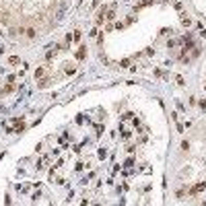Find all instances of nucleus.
<instances>
[{
	"label": "nucleus",
	"mask_w": 206,
	"mask_h": 206,
	"mask_svg": "<svg viewBox=\"0 0 206 206\" xmlns=\"http://www.w3.org/2000/svg\"><path fill=\"white\" fill-rule=\"evenodd\" d=\"M204 188H206V183H204V181H202V183H196V185L192 188V194H198V192H202Z\"/></svg>",
	"instance_id": "f257e3e1"
},
{
	"label": "nucleus",
	"mask_w": 206,
	"mask_h": 206,
	"mask_svg": "<svg viewBox=\"0 0 206 206\" xmlns=\"http://www.w3.org/2000/svg\"><path fill=\"white\" fill-rule=\"evenodd\" d=\"M85 56H87V48H81V50L76 52V58H78V60H85Z\"/></svg>",
	"instance_id": "f03ea898"
},
{
	"label": "nucleus",
	"mask_w": 206,
	"mask_h": 206,
	"mask_svg": "<svg viewBox=\"0 0 206 206\" xmlns=\"http://www.w3.org/2000/svg\"><path fill=\"white\" fill-rule=\"evenodd\" d=\"M150 2H152V0H142L140 4H136V6H134V10H140V8H144V6H148Z\"/></svg>",
	"instance_id": "7ed1b4c3"
},
{
	"label": "nucleus",
	"mask_w": 206,
	"mask_h": 206,
	"mask_svg": "<svg viewBox=\"0 0 206 206\" xmlns=\"http://www.w3.org/2000/svg\"><path fill=\"white\" fill-rule=\"evenodd\" d=\"M12 89H15V87H12V85H6V87H4V89H2V91H0V95L4 97V95H8V93H12Z\"/></svg>",
	"instance_id": "20e7f679"
},
{
	"label": "nucleus",
	"mask_w": 206,
	"mask_h": 206,
	"mask_svg": "<svg viewBox=\"0 0 206 206\" xmlns=\"http://www.w3.org/2000/svg\"><path fill=\"white\" fill-rule=\"evenodd\" d=\"M43 74H45V68H37L35 70V78H41Z\"/></svg>",
	"instance_id": "39448f33"
},
{
	"label": "nucleus",
	"mask_w": 206,
	"mask_h": 206,
	"mask_svg": "<svg viewBox=\"0 0 206 206\" xmlns=\"http://www.w3.org/2000/svg\"><path fill=\"white\" fill-rule=\"evenodd\" d=\"M181 23H183V27H190V25H192V21H190V19H188L185 15L181 17Z\"/></svg>",
	"instance_id": "423d86ee"
},
{
	"label": "nucleus",
	"mask_w": 206,
	"mask_h": 206,
	"mask_svg": "<svg viewBox=\"0 0 206 206\" xmlns=\"http://www.w3.org/2000/svg\"><path fill=\"white\" fill-rule=\"evenodd\" d=\"M21 62V58H17V56H10L8 58V64H19Z\"/></svg>",
	"instance_id": "0eeeda50"
},
{
	"label": "nucleus",
	"mask_w": 206,
	"mask_h": 206,
	"mask_svg": "<svg viewBox=\"0 0 206 206\" xmlns=\"http://www.w3.org/2000/svg\"><path fill=\"white\" fill-rule=\"evenodd\" d=\"M25 33H27V37H35V35H37V31L33 29V27H31V29H27Z\"/></svg>",
	"instance_id": "6e6552de"
},
{
	"label": "nucleus",
	"mask_w": 206,
	"mask_h": 206,
	"mask_svg": "<svg viewBox=\"0 0 206 206\" xmlns=\"http://www.w3.org/2000/svg\"><path fill=\"white\" fill-rule=\"evenodd\" d=\"M128 66H130V60H122L119 62V68H128Z\"/></svg>",
	"instance_id": "1a4fd4ad"
},
{
	"label": "nucleus",
	"mask_w": 206,
	"mask_h": 206,
	"mask_svg": "<svg viewBox=\"0 0 206 206\" xmlns=\"http://www.w3.org/2000/svg\"><path fill=\"white\" fill-rule=\"evenodd\" d=\"M81 35H83L81 31H74V35H72V39H81Z\"/></svg>",
	"instance_id": "9d476101"
},
{
	"label": "nucleus",
	"mask_w": 206,
	"mask_h": 206,
	"mask_svg": "<svg viewBox=\"0 0 206 206\" xmlns=\"http://www.w3.org/2000/svg\"><path fill=\"white\" fill-rule=\"evenodd\" d=\"M200 107H202V109H206V101H204V99L200 101Z\"/></svg>",
	"instance_id": "9b49d317"
}]
</instances>
